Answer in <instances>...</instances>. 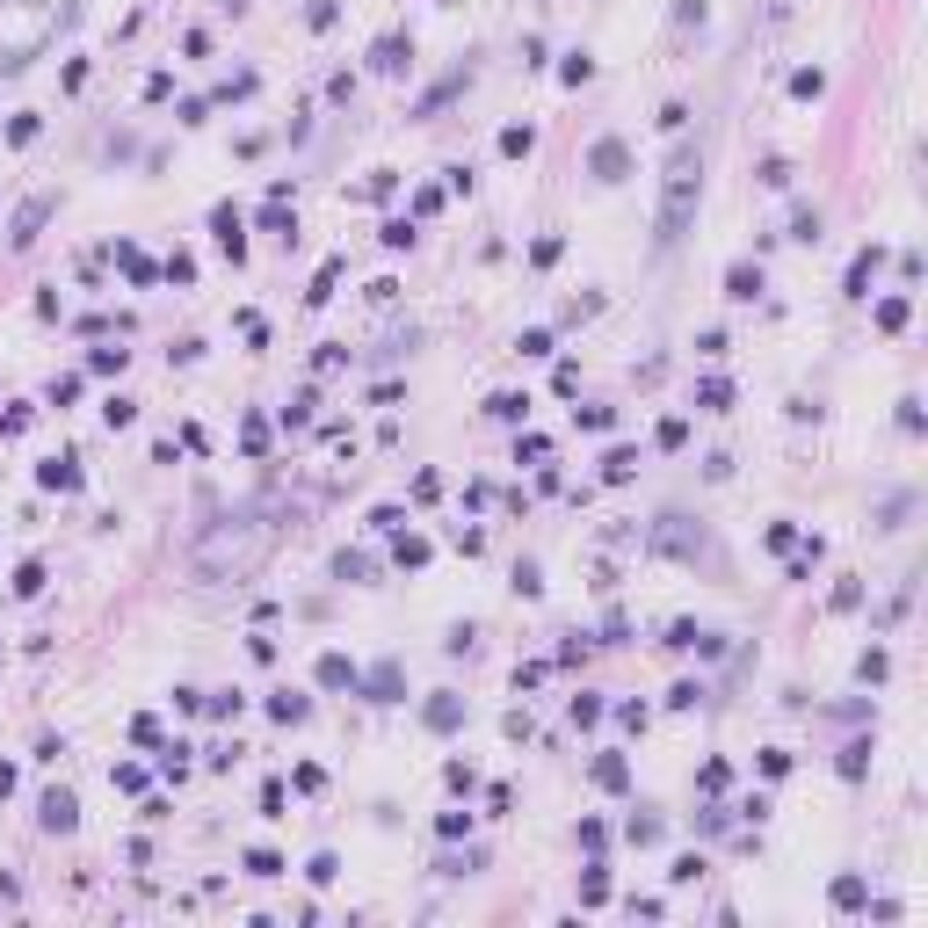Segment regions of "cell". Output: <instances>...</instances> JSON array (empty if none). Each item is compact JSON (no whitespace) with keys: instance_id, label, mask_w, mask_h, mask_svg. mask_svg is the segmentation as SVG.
Returning <instances> with one entry per match:
<instances>
[{"instance_id":"6da1fadb","label":"cell","mask_w":928,"mask_h":928,"mask_svg":"<svg viewBox=\"0 0 928 928\" xmlns=\"http://www.w3.org/2000/svg\"><path fill=\"white\" fill-rule=\"evenodd\" d=\"M37 820H44L51 834H73V827H80V798H73V791H44Z\"/></svg>"},{"instance_id":"7a4b0ae2","label":"cell","mask_w":928,"mask_h":928,"mask_svg":"<svg viewBox=\"0 0 928 928\" xmlns=\"http://www.w3.org/2000/svg\"><path fill=\"white\" fill-rule=\"evenodd\" d=\"M587 168H595V182H624V175H631V152H624L617 138H603V145L587 152Z\"/></svg>"},{"instance_id":"3957f363","label":"cell","mask_w":928,"mask_h":928,"mask_svg":"<svg viewBox=\"0 0 928 928\" xmlns=\"http://www.w3.org/2000/svg\"><path fill=\"white\" fill-rule=\"evenodd\" d=\"M726 298H733V305H754V298H761V268H754V261H733V268H726Z\"/></svg>"},{"instance_id":"277c9868","label":"cell","mask_w":928,"mask_h":928,"mask_svg":"<svg viewBox=\"0 0 928 928\" xmlns=\"http://www.w3.org/2000/svg\"><path fill=\"white\" fill-rule=\"evenodd\" d=\"M210 233H218V247H226L233 261L247 254V240H240V210H233V203H218V210H210Z\"/></svg>"},{"instance_id":"5b68a950","label":"cell","mask_w":928,"mask_h":928,"mask_svg":"<svg viewBox=\"0 0 928 928\" xmlns=\"http://www.w3.org/2000/svg\"><path fill=\"white\" fill-rule=\"evenodd\" d=\"M37 479L51 486V494H80V457H51V464H44Z\"/></svg>"},{"instance_id":"8992f818","label":"cell","mask_w":928,"mask_h":928,"mask_svg":"<svg viewBox=\"0 0 928 928\" xmlns=\"http://www.w3.org/2000/svg\"><path fill=\"white\" fill-rule=\"evenodd\" d=\"M319 682H326V689H356L363 675H356V661H349V653H319Z\"/></svg>"},{"instance_id":"52a82bcc","label":"cell","mask_w":928,"mask_h":928,"mask_svg":"<svg viewBox=\"0 0 928 928\" xmlns=\"http://www.w3.org/2000/svg\"><path fill=\"white\" fill-rule=\"evenodd\" d=\"M363 689H370V703H399V689H407V675H399V668L385 661V668H370V682H363Z\"/></svg>"},{"instance_id":"ba28073f","label":"cell","mask_w":928,"mask_h":928,"mask_svg":"<svg viewBox=\"0 0 928 928\" xmlns=\"http://www.w3.org/2000/svg\"><path fill=\"white\" fill-rule=\"evenodd\" d=\"M268 719H276V726H298V719H312V703H305L298 689H276V696H268Z\"/></svg>"},{"instance_id":"9c48e42d","label":"cell","mask_w":928,"mask_h":928,"mask_svg":"<svg viewBox=\"0 0 928 928\" xmlns=\"http://www.w3.org/2000/svg\"><path fill=\"white\" fill-rule=\"evenodd\" d=\"M870 276H878V247H863L849 261V298H870Z\"/></svg>"},{"instance_id":"30bf717a","label":"cell","mask_w":928,"mask_h":928,"mask_svg":"<svg viewBox=\"0 0 928 928\" xmlns=\"http://www.w3.org/2000/svg\"><path fill=\"white\" fill-rule=\"evenodd\" d=\"M696 407H703V414H726V407H733V385H726V377H703V385H696Z\"/></svg>"},{"instance_id":"8fae6325","label":"cell","mask_w":928,"mask_h":928,"mask_svg":"<svg viewBox=\"0 0 928 928\" xmlns=\"http://www.w3.org/2000/svg\"><path fill=\"white\" fill-rule=\"evenodd\" d=\"M457 719H464L457 696H435V703H428V726H435V733H457Z\"/></svg>"},{"instance_id":"7c38bea8","label":"cell","mask_w":928,"mask_h":928,"mask_svg":"<svg viewBox=\"0 0 928 928\" xmlns=\"http://www.w3.org/2000/svg\"><path fill=\"white\" fill-rule=\"evenodd\" d=\"M407 59H414V44H407V37H385V44H377V73H399Z\"/></svg>"},{"instance_id":"4fadbf2b","label":"cell","mask_w":928,"mask_h":928,"mask_svg":"<svg viewBox=\"0 0 928 928\" xmlns=\"http://www.w3.org/2000/svg\"><path fill=\"white\" fill-rule=\"evenodd\" d=\"M834 907H842V914L870 907V885H863V878H834Z\"/></svg>"},{"instance_id":"5bb4252c","label":"cell","mask_w":928,"mask_h":928,"mask_svg":"<svg viewBox=\"0 0 928 928\" xmlns=\"http://www.w3.org/2000/svg\"><path fill=\"white\" fill-rule=\"evenodd\" d=\"M44 210H51V196H37V203H29L22 218H15V247H29V240H37V226H44Z\"/></svg>"},{"instance_id":"9a60e30c","label":"cell","mask_w":928,"mask_h":928,"mask_svg":"<svg viewBox=\"0 0 928 928\" xmlns=\"http://www.w3.org/2000/svg\"><path fill=\"white\" fill-rule=\"evenodd\" d=\"M486 414H494V421H522L530 399H522V392H494V399H486Z\"/></svg>"},{"instance_id":"2e32d148","label":"cell","mask_w":928,"mask_h":928,"mask_svg":"<svg viewBox=\"0 0 928 928\" xmlns=\"http://www.w3.org/2000/svg\"><path fill=\"white\" fill-rule=\"evenodd\" d=\"M247 870L254 878H283V856L276 849H247Z\"/></svg>"},{"instance_id":"e0dca14e","label":"cell","mask_w":928,"mask_h":928,"mask_svg":"<svg viewBox=\"0 0 928 928\" xmlns=\"http://www.w3.org/2000/svg\"><path fill=\"white\" fill-rule=\"evenodd\" d=\"M595 784H603V791H624V761L603 754V761H595Z\"/></svg>"},{"instance_id":"ac0fdd59","label":"cell","mask_w":928,"mask_h":928,"mask_svg":"<svg viewBox=\"0 0 928 928\" xmlns=\"http://www.w3.org/2000/svg\"><path fill=\"white\" fill-rule=\"evenodd\" d=\"M102 421H109V428H131L138 407H131V399H102Z\"/></svg>"},{"instance_id":"d6986e66","label":"cell","mask_w":928,"mask_h":928,"mask_svg":"<svg viewBox=\"0 0 928 928\" xmlns=\"http://www.w3.org/2000/svg\"><path fill=\"white\" fill-rule=\"evenodd\" d=\"M305 878H312V885H334V878H341V863H334V856H312V863H305Z\"/></svg>"},{"instance_id":"ffe728a7","label":"cell","mask_w":928,"mask_h":928,"mask_svg":"<svg viewBox=\"0 0 928 928\" xmlns=\"http://www.w3.org/2000/svg\"><path fill=\"white\" fill-rule=\"evenodd\" d=\"M791 240H805V247L820 240V210H798V218H791Z\"/></svg>"},{"instance_id":"44dd1931","label":"cell","mask_w":928,"mask_h":928,"mask_svg":"<svg viewBox=\"0 0 928 928\" xmlns=\"http://www.w3.org/2000/svg\"><path fill=\"white\" fill-rule=\"evenodd\" d=\"M334 283H341V261H326V268H319V283H312V305L334 298Z\"/></svg>"},{"instance_id":"7402d4cb","label":"cell","mask_w":928,"mask_h":928,"mask_svg":"<svg viewBox=\"0 0 928 928\" xmlns=\"http://www.w3.org/2000/svg\"><path fill=\"white\" fill-rule=\"evenodd\" d=\"M240 703H247L240 689H218V696H210V719H240Z\"/></svg>"},{"instance_id":"603a6c76","label":"cell","mask_w":928,"mask_h":928,"mask_svg":"<svg viewBox=\"0 0 928 928\" xmlns=\"http://www.w3.org/2000/svg\"><path fill=\"white\" fill-rule=\"evenodd\" d=\"M501 152L522 160V152H530V124H508V131H501Z\"/></svg>"},{"instance_id":"cb8c5ba5","label":"cell","mask_w":928,"mask_h":928,"mask_svg":"<svg viewBox=\"0 0 928 928\" xmlns=\"http://www.w3.org/2000/svg\"><path fill=\"white\" fill-rule=\"evenodd\" d=\"M631 464H638V457H631V450H610V457H603V479H610V486H617V479H631Z\"/></svg>"},{"instance_id":"d4e9b609","label":"cell","mask_w":928,"mask_h":928,"mask_svg":"<svg viewBox=\"0 0 928 928\" xmlns=\"http://www.w3.org/2000/svg\"><path fill=\"white\" fill-rule=\"evenodd\" d=\"M399 566H428V537H399Z\"/></svg>"},{"instance_id":"484cf974","label":"cell","mask_w":928,"mask_h":928,"mask_svg":"<svg viewBox=\"0 0 928 928\" xmlns=\"http://www.w3.org/2000/svg\"><path fill=\"white\" fill-rule=\"evenodd\" d=\"M761 182H769V189H791V160H761Z\"/></svg>"},{"instance_id":"4316f807","label":"cell","mask_w":928,"mask_h":928,"mask_svg":"<svg viewBox=\"0 0 928 928\" xmlns=\"http://www.w3.org/2000/svg\"><path fill=\"white\" fill-rule=\"evenodd\" d=\"M515 349H522V356H552V334H544V326H530V334H522Z\"/></svg>"},{"instance_id":"83f0119b","label":"cell","mask_w":928,"mask_h":928,"mask_svg":"<svg viewBox=\"0 0 928 928\" xmlns=\"http://www.w3.org/2000/svg\"><path fill=\"white\" fill-rule=\"evenodd\" d=\"M377 240H385V247H414V226H407V218H392V226L377 233Z\"/></svg>"},{"instance_id":"f1b7e54d","label":"cell","mask_w":928,"mask_h":928,"mask_svg":"<svg viewBox=\"0 0 928 928\" xmlns=\"http://www.w3.org/2000/svg\"><path fill=\"white\" fill-rule=\"evenodd\" d=\"M878 326H907V298H885V305H878Z\"/></svg>"},{"instance_id":"f546056e","label":"cell","mask_w":928,"mask_h":928,"mask_svg":"<svg viewBox=\"0 0 928 928\" xmlns=\"http://www.w3.org/2000/svg\"><path fill=\"white\" fill-rule=\"evenodd\" d=\"M515 595H544V580H537V566H530V559L515 566Z\"/></svg>"},{"instance_id":"4dcf8cb0","label":"cell","mask_w":928,"mask_h":928,"mask_svg":"<svg viewBox=\"0 0 928 928\" xmlns=\"http://www.w3.org/2000/svg\"><path fill=\"white\" fill-rule=\"evenodd\" d=\"M8 791H15V769H8V761H0V798H8Z\"/></svg>"}]
</instances>
